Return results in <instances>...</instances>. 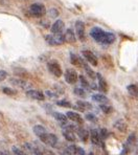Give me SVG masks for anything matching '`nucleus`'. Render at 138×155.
I'll list each match as a JSON object with an SVG mask.
<instances>
[{"mask_svg":"<svg viewBox=\"0 0 138 155\" xmlns=\"http://www.w3.org/2000/svg\"><path fill=\"white\" fill-rule=\"evenodd\" d=\"M2 92L6 95H15L16 93H17V91L15 89H12V88H10V87H4L3 89H2Z\"/></svg>","mask_w":138,"mask_h":155,"instance_id":"29","label":"nucleus"},{"mask_svg":"<svg viewBox=\"0 0 138 155\" xmlns=\"http://www.w3.org/2000/svg\"><path fill=\"white\" fill-rule=\"evenodd\" d=\"M79 80H80L82 87H84V88H89L90 87L89 82H88L87 80L85 79V77H84V76H80V77H79Z\"/></svg>","mask_w":138,"mask_h":155,"instance_id":"28","label":"nucleus"},{"mask_svg":"<svg viewBox=\"0 0 138 155\" xmlns=\"http://www.w3.org/2000/svg\"><path fill=\"white\" fill-rule=\"evenodd\" d=\"M43 155H56V154L53 151H50V150H46V151H44V154Z\"/></svg>","mask_w":138,"mask_h":155,"instance_id":"37","label":"nucleus"},{"mask_svg":"<svg viewBox=\"0 0 138 155\" xmlns=\"http://www.w3.org/2000/svg\"><path fill=\"white\" fill-rule=\"evenodd\" d=\"M6 77H8V74L5 70H0V82H3L6 79Z\"/></svg>","mask_w":138,"mask_h":155,"instance_id":"35","label":"nucleus"},{"mask_svg":"<svg viewBox=\"0 0 138 155\" xmlns=\"http://www.w3.org/2000/svg\"><path fill=\"white\" fill-rule=\"evenodd\" d=\"M66 116L68 120H71V122L76 123V124H79V125H82L84 123V120H83L82 116L79 114L78 112H74V111H68V112L66 113Z\"/></svg>","mask_w":138,"mask_h":155,"instance_id":"12","label":"nucleus"},{"mask_svg":"<svg viewBox=\"0 0 138 155\" xmlns=\"http://www.w3.org/2000/svg\"><path fill=\"white\" fill-rule=\"evenodd\" d=\"M84 58L86 59V61H87L89 64L93 65V66H97V64H98V61H97V58L96 56L93 54L92 51H88V49H85V51H82Z\"/></svg>","mask_w":138,"mask_h":155,"instance_id":"8","label":"nucleus"},{"mask_svg":"<svg viewBox=\"0 0 138 155\" xmlns=\"http://www.w3.org/2000/svg\"><path fill=\"white\" fill-rule=\"evenodd\" d=\"M48 13H49V16H50V17H53V18H56V17H58V15H59L58 10H56V8H51Z\"/></svg>","mask_w":138,"mask_h":155,"instance_id":"34","label":"nucleus"},{"mask_svg":"<svg viewBox=\"0 0 138 155\" xmlns=\"http://www.w3.org/2000/svg\"><path fill=\"white\" fill-rule=\"evenodd\" d=\"M45 41L50 46H60L65 43V38L63 34H51L45 36Z\"/></svg>","mask_w":138,"mask_h":155,"instance_id":"2","label":"nucleus"},{"mask_svg":"<svg viewBox=\"0 0 138 155\" xmlns=\"http://www.w3.org/2000/svg\"><path fill=\"white\" fill-rule=\"evenodd\" d=\"M86 120H89V122H92V123L97 122V117L94 114H92V113H88V114H86Z\"/></svg>","mask_w":138,"mask_h":155,"instance_id":"31","label":"nucleus"},{"mask_svg":"<svg viewBox=\"0 0 138 155\" xmlns=\"http://www.w3.org/2000/svg\"><path fill=\"white\" fill-rule=\"evenodd\" d=\"M0 155H1V152H0Z\"/></svg>","mask_w":138,"mask_h":155,"instance_id":"39","label":"nucleus"},{"mask_svg":"<svg viewBox=\"0 0 138 155\" xmlns=\"http://www.w3.org/2000/svg\"><path fill=\"white\" fill-rule=\"evenodd\" d=\"M65 28V23L63 22V20L58 19L55 21V23L51 25V34H62L63 31Z\"/></svg>","mask_w":138,"mask_h":155,"instance_id":"11","label":"nucleus"},{"mask_svg":"<svg viewBox=\"0 0 138 155\" xmlns=\"http://www.w3.org/2000/svg\"><path fill=\"white\" fill-rule=\"evenodd\" d=\"M75 36L76 39H79L80 41L86 40V34H85V23L81 20H78L75 22Z\"/></svg>","mask_w":138,"mask_h":155,"instance_id":"6","label":"nucleus"},{"mask_svg":"<svg viewBox=\"0 0 138 155\" xmlns=\"http://www.w3.org/2000/svg\"><path fill=\"white\" fill-rule=\"evenodd\" d=\"M114 128L120 132H126L127 129H128V125L124 120H117L114 123Z\"/></svg>","mask_w":138,"mask_h":155,"instance_id":"20","label":"nucleus"},{"mask_svg":"<svg viewBox=\"0 0 138 155\" xmlns=\"http://www.w3.org/2000/svg\"><path fill=\"white\" fill-rule=\"evenodd\" d=\"M96 78H97V80H98V88H99V90H101L103 93L108 92L109 87H108V83L106 82L105 78L101 76V74H96Z\"/></svg>","mask_w":138,"mask_h":155,"instance_id":"13","label":"nucleus"},{"mask_svg":"<svg viewBox=\"0 0 138 155\" xmlns=\"http://www.w3.org/2000/svg\"><path fill=\"white\" fill-rule=\"evenodd\" d=\"M75 155H86V153H85V151H84L83 148L75 146Z\"/></svg>","mask_w":138,"mask_h":155,"instance_id":"33","label":"nucleus"},{"mask_svg":"<svg viewBox=\"0 0 138 155\" xmlns=\"http://www.w3.org/2000/svg\"><path fill=\"white\" fill-rule=\"evenodd\" d=\"M82 67H84V69H85L86 74H87V76L89 77L90 79H92V80H95V79H96V74L93 71V70L91 69V68L89 67V65H88L87 63L84 62Z\"/></svg>","mask_w":138,"mask_h":155,"instance_id":"25","label":"nucleus"},{"mask_svg":"<svg viewBox=\"0 0 138 155\" xmlns=\"http://www.w3.org/2000/svg\"><path fill=\"white\" fill-rule=\"evenodd\" d=\"M26 95L33 100H37V101H44L45 95L42 91L36 90V89H29L26 91Z\"/></svg>","mask_w":138,"mask_h":155,"instance_id":"9","label":"nucleus"},{"mask_svg":"<svg viewBox=\"0 0 138 155\" xmlns=\"http://www.w3.org/2000/svg\"><path fill=\"white\" fill-rule=\"evenodd\" d=\"M92 100L96 103H98L99 105L101 104H109L110 101L106 95H104L103 93H95V94L92 95Z\"/></svg>","mask_w":138,"mask_h":155,"instance_id":"17","label":"nucleus"},{"mask_svg":"<svg viewBox=\"0 0 138 155\" xmlns=\"http://www.w3.org/2000/svg\"><path fill=\"white\" fill-rule=\"evenodd\" d=\"M29 13H30L34 17L40 18V17H43V16L46 14V8H45V6L41 3H34V4H31L30 8H29Z\"/></svg>","mask_w":138,"mask_h":155,"instance_id":"4","label":"nucleus"},{"mask_svg":"<svg viewBox=\"0 0 138 155\" xmlns=\"http://www.w3.org/2000/svg\"><path fill=\"white\" fill-rule=\"evenodd\" d=\"M39 140H41L43 143H45V145H47V146H50V147H53V148H56L59 143V140H58V137H56V134L49 133L48 131L45 132Z\"/></svg>","mask_w":138,"mask_h":155,"instance_id":"3","label":"nucleus"},{"mask_svg":"<svg viewBox=\"0 0 138 155\" xmlns=\"http://www.w3.org/2000/svg\"><path fill=\"white\" fill-rule=\"evenodd\" d=\"M76 108L81 111H86V110H90L92 109V105L88 102H84V101H78L76 102Z\"/></svg>","mask_w":138,"mask_h":155,"instance_id":"22","label":"nucleus"},{"mask_svg":"<svg viewBox=\"0 0 138 155\" xmlns=\"http://www.w3.org/2000/svg\"><path fill=\"white\" fill-rule=\"evenodd\" d=\"M11 83L13 84V85L17 86V87H20V88H26L28 86V84L26 83L25 81H24V79H12L11 80Z\"/></svg>","mask_w":138,"mask_h":155,"instance_id":"24","label":"nucleus"},{"mask_svg":"<svg viewBox=\"0 0 138 155\" xmlns=\"http://www.w3.org/2000/svg\"><path fill=\"white\" fill-rule=\"evenodd\" d=\"M73 92L75 95L80 97H86V91L83 89V88H80V87H76L73 89Z\"/></svg>","mask_w":138,"mask_h":155,"instance_id":"27","label":"nucleus"},{"mask_svg":"<svg viewBox=\"0 0 138 155\" xmlns=\"http://www.w3.org/2000/svg\"><path fill=\"white\" fill-rule=\"evenodd\" d=\"M75 133L78 134L79 138H80V140H82V142H84V143L87 142L88 138H89V132H88L86 129H84V128H80V127H76Z\"/></svg>","mask_w":138,"mask_h":155,"instance_id":"16","label":"nucleus"},{"mask_svg":"<svg viewBox=\"0 0 138 155\" xmlns=\"http://www.w3.org/2000/svg\"><path fill=\"white\" fill-rule=\"evenodd\" d=\"M1 155H12V154L8 151H3V152H1Z\"/></svg>","mask_w":138,"mask_h":155,"instance_id":"38","label":"nucleus"},{"mask_svg":"<svg viewBox=\"0 0 138 155\" xmlns=\"http://www.w3.org/2000/svg\"><path fill=\"white\" fill-rule=\"evenodd\" d=\"M56 105L61 107H65V108H70L71 107V104L68 101H58L56 102Z\"/></svg>","mask_w":138,"mask_h":155,"instance_id":"30","label":"nucleus"},{"mask_svg":"<svg viewBox=\"0 0 138 155\" xmlns=\"http://www.w3.org/2000/svg\"><path fill=\"white\" fill-rule=\"evenodd\" d=\"M90 36L92 37L93 40H95L96 42L101 43V44L109 45L115 42L116 40V36L111 31H105L104 29H101V27H93L90 31Z\"/></svg>","mask_w":138,"mask_h":155,"instance_id":"1","label":"nucleus"},{"mask_svg":"<svg viewBox=\"0 0 138 155\" xmlns=\"http://www.w3.org/2000/svg\"><path fill=\"white\" fill-rule=\"evenodd\" d=\"M135 143H136V135H135V133H132L128 137V140H127L126 147H124V153H126V152L131 151V149H132V148L134 147Z\"/></svg>","mask_w":138,"mask_h":155,"instance_id":"14","label":"nucleus"},{"mask_svg":"<svg viewBox=\"0 0 138 155\" xmlns=\"http://www.w3.org/2000/svg\"><path fill=\"white\" fill-rule=\"evenodd\" d=\"M65 81L67 82L68 84H75L79 80V76H78V72L75 71L74 69H71V68H68V69L65 71Z\"/></svg>","mask_w":138,"mask_h":155,"instance_id":"7","label":"nucleus"},{"mask_svg":"<svg viewBox=\"0 0 138 155\" xmlns=\"http://www.w3.org/2000/svg\"><path fill=\"white\" fill-rule=\"evenodd\" d=\"M127 90H128L129 94L133 97V99L138 100V85L136 84H131L127 87Z\"/></svg>","mask_w":138,"mask_h":155,"instance_id":"19","label":"nucleus"},{"mask_svg":"<svg viewBox=\"0 0 138 155\" xmlns=\"http://www.w3.org/2000/svg\"><path fill=\"white\" fill-rule=\"evenodd\" d=\"M64 38H65V42H67V43H75V41H76L75 33H74L73 29H71V28L66 29V31H65V34H64Z\"/></svg>","mask_w":138,"mask_h":155,"instance_id":"15","label":"nucleus"},{"mask_svg":"<svg viewBox=\"0 0 138 155\" xmlns=\"http://www.w3.org/2000/svg\"><path fill=\"white\" fill-rule=\"evenodd\" d=\"M33 131H34V133L36 134V136H37L38 138H40L45 132H47V130L45 127L41 126V125H36V126L33 128Z\"/></svg>","mask_w":138,"mask_h":155,"instance_id":"23","label":"nucleus"},{"mask_svg":"<svg viewBox=\"0 0 138 155\" xmlns=\"http://www.w3.org/2000/svg\"><path fill=\"white\" fill-rule=\"evenodd\" d=\"M99 108H101V111L105 112L106 114H109V113L112 112V110H113L112 107H111L109 104H101L99 105Z\"/></svg>","mask_w":138,"mask_h":155,"instance_id":"26","label":"nucleus"},{"mask_svg":"<svg viewBox=\"0 0 138 155\" xmlns=\"http://www.w3.org/2000/svg\"><path fill=\"white\" fill-rule=\"evenodd\" d=\"M70 62H71L72 65L74 66H78V67H81V66H83V59H81L79 56H76L75 54H73V52H71L70 54Z\"/></svg>","mask_w":138,"mask_h":155,"instance_id":"18","label":"nucleus"},{"mask_svg":"<svg viewBox=\"0 0 138 155\" xmlns=\"http://www.w3.org/2000/svg\"><path fill=\"white\" fill-rule=\"evenodd\" d=\"M46 94L48 95L49 97H58V94H56V93L51 92L50 90H47V91H46Z\"/></svg>","mask_w":138,"mask_h":155,"instance_id":"36","label":"nucleus"},{"mask_svg":"<svg viewBox=\"0 0 138 155\" xmlns=\"http://www.w3.org/2000/svg\"><path fill=\"white\" fill-rule=\"evenodd\" d=\"M89 137L91 140V143H93L94 146H97V147H101L103 145V142L101 140V136H99L98 130L96 129H92L89 133Z\"/></svg>","mask_w":138,"mask_h":155,"instance_id":"10","label":"nucleus"},{"mask_svg":"<svg viewBox=\"0 0 138 155\" xmlns=\"http://www.w3.org/2000/svg\"><path fill=\"white\" fill-rule=\"evenodd\" d=\"M53 117L56 118V120H58L59 123H60L62 126H64V125L67 124V122H68V118H67V116L65 114H63V113L61 112H53Z\"/></svg>","mask_w":138,"mask_h":155,"instance_id":"21","label":"nucleus"},{"mask_svg":"<svg viewBox=\"0 0 138 155\" xmlns=\"http://www.w3.org/2000/svg\"><path fill=\"white\" fill-rule=\"evenodd\" d=\"M47 68H48L49 72L51 74H53L56 78H60L63 74L62 68H61V65L58 63V61L56 60H51L47 63Z\"/></svg>","mask_w":138,"mask_h":155,"instance_id":"5","label":"nucleus"},{"mask_svg":"<svg viewBox=\"0 0 138 155\" xmlns=\"http://www.w3.org/2000/svg\"><path fill=\"white\" fill-rule=\"evenodd\" d=\"M12 151H13V155H26L21 149H19V148H17V147H13Z\"/></svg>","mask_w":138,"mask_h":155,"instance_id":"32","label":"nucleus"}]
</instances>
